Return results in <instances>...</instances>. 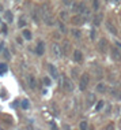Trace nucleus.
Wrapping results in <instances>:
<instances>
[{"label":"nucleus","mask_w":121,"mask_h":130,"mask_svg":"<svg viewBox=\"0 0 121 130\" xmlns=\"http://www.w3.org/2000/svg\"><path fill=\"white\" fill-rule=\"evenodd\" d=\"M27 82H29V85H30V88H36V78H34L33 75H27Z\"/></svg>","instance_id":"obj_17"},{"label":"nucleus","mask_w":121,"mask_h":130,"mask_svg":"<svg viewBox=\"0 0 121 130\" xmlns=\"http://www.w3.org/2000/svg\"><path fill=\"white\" fill-rule=\"evenodd\" d=\"M4 18H6L7 22H10V23H11V22H12V19H14L12 12H11V11H6V12H4Z\"/></svg>","instance_id":"obj_18"},{"label":"nucleus","mask_w":121,"mask_h":130,"mask_svg":"<svg viewBox=\"0 0 121 130\" xmlns=\"http://www.w3.org/2000/svg\"><path fill=\"white\" fill-rule=\"evenodd\" d=\"M86 101H87V103H86V105H87V107H91V105L94 104V101H95V94H94V93H88Z\"/></svg>","instance_id":"obj_11"},{"label":"nucleus","mask_w":121,"mask_h":130,"mask_svg":"<svg viewBox=\"0 0 121 130\" xmlns=\"http://www.w3.org/2000/svg\"><path fill=\"white\" fill-rule=\"evenodd\" d=\"M3 51V44H0V52Z\"/></svg>","instance_id":"obj_37"},{"label":"nucleus","mask_w":121,"mask_h":130,"mask_svg":"<svg viewBox=\"0 0 121 130\" xmlns=\"http://www.w3.org/2000/svg\"><path fill=\"white\" fill-rule=\"evenodd\" d=\"M20 105H22V108H25V110H26V108H29V101H27V100H23Z\"/></svg>","instance_id":"obj_27"},{"label":"nucleus","mask_w":121,"mask_h":130,"mask_svg":"<svg viewBox=\"0 0 121 130\" xmlns=\"http://www.w3.org/2000/svg\"><path fill=\"white\" fill-rule=\"evenodd\" d=\"M63 89L65 92H72L74 90V84L68 77H63Z\"/></svg>","instance_id":"obj_3"},{"label":"nucleus","mask_w":121,"mask_h":130,"mask_svg":"<svg viewBox=\"0 0 121 130\" xmlns=\"http://www.w3.org/2000/svg\"><path fill=\"white\" fill-rule=\"evenodd\" d=\"M0 11H3V7L2 6H0Z\"/></svg>","instance_id":"obj_38"},{"label":"nucleus","mask_w":121,"mask_h":130,"mask_svg":"<svg viewBox=\"0 0 121 130\" xmlns=\"http://www.w3.org/2000/svg\"><path fill=\"white\" fill-rule=\"evenodd\" d=\"M22 36L25 37V40H32L33 34H32V31H30L29 29H25V30L22 31Z\"/></svg>","instance_id":"obj_16"},{"label":"nucleus","mask_w":121,"mask_h":130,"mask_svg":"<svg viewBox=\"0 0 121 130\" xmlns=\"http://www.w3.org/2000/svg\"><path fill=\"white\" fill-rule=\"evenodd\" d=\"M106 29H108L112 34H114V36H117V29L114 27V25H113L112 22H106Z\"/></svg>","instance_id":"obj_13"},{"label":"nucleus","mask_w":121,"mask_h":130,"mask_svg":"<svg viewBox=\"0 0 121 130\" xmlns=\"http://www.w3.org/2000/svg\"><path fill=\"white\" fill-rule=\"evenodd\" d=\"M88 82H90V75L88 74H83L80 77V82H79V88H80V90H86Z\"/></svg>","instance_id":"obj_4"},{"label":"nucleus","mask_w":121,"mask_h":130,"mask_svg":"<svg viewBox=\"0 0 121 130\" xmlns=\"http://www.w3.org/2000/svg\"><path fill=\"white\" fill-rule=\"evenodd\" d=\"M72 22H74V25H83L86 22V18L80 14H75V17L72 18Z\"/></svg>","instance_id":"obj_6"},{"label":"nucleus","mask_w":121,"mask_h":130,"mask_svg":"<svg viewBox=\"0 0 121 130\" xmlns=\"http://www.w3.org/2000/svg\"><path fill=\"white\" fill-rule=\"evenodd\" d=\"M103 19V14H97V17L94 18V21H93V25H94V27H98L99 25H101Z\"/></svg>","instance_id":"obj_8"},{"label":"nucleus","mask_w":121,"mask_h":130,"mask_svg":"<svg viewBox=\"0 0 121 130\" xmlns=\"http://www.w3.org/2000/svg\"><path fill=\"white\" fill-rule=\"evenodd\" d=\"M95 38V29H93L91 30V40H94Z\"/></svg>","instance_id":"obj_32"},{"label":"nucleus","mask_w":121,"mask_h":130,"mask_svg":"<svg viewBox=\"0 0 121 130\" xmlns=\"http://www.w3.org/2000/svg\"><path fill=\"white\" fill-rule=\"evenodd\" d=\"M95 90L98 93H105L106 92V85L103 82H101V84H98V85L95 86Z\"/></svg>","instance_id":"obj_14"},{"label":"nucleus","mask_w":121,"mask_h":130,"mask_svg":"<svg viewBox=\"0 0 121 130\" xmlns=\"http://www.w3.org/2000/svg\"><path fill=\"white\" fill-rule=\"evenodd\" d=\"M112 2L114 3V4H120V3H121V0H112Z\"/></svg>","instance_id":"obj_36"},{"label":"nucleus","mask_w":121,"mask_h":130,"mask_svg":"<svg viewBox=\"0 0 121 130\" xmlns=\"http://www.w3.org/2000/svg\"><path fill=\"white\" fill-rule=\"evenodd\" d=\"M79 127H80L82 130H84V129H87V127H88V125H87V122H86V121H82V122H80V125H79Z\"/></svg>","instance_id":"obj_24"},{"label":"nucleus","mask_w":121,"mask_h":130,"mask_svg":"<svg viewBox=\"0 0 121 130\" xmlns=\"http://www.w3.org/2000/svg\"><path fill=\"white\" fill-rule=\"evenodd\" d=\"M112 56L114 60H121V52L118 51V48H113L112 50Z\"/></svg>","instance_id":"obj_12"},{"label":"nucleus","mask_w":121,"mask_h":130,"mask_svg":"<svg viewBox=\"0 0 121 130\" xmlns=\"http://www.w3.org/2000/svg\"><path fill=\"white\" fill-rule=\"evenodd\" d=\"M93 7H94V10L97 11L99 8V0H93Z\"/></svg>","instance_id":"obj_25"},{"label":"nucleus","mask_w":121,"mask_h":130,"mask_svg":"<svg viewBox=\"0 0 121 130\" xmlns=\"http://www.w3.org/2000/svg\"><path fill=\"white\" fill-rule=\"evenodd\" d=\"M41 18L48 26H53V22H54L53 14H52L48 4H42V7H41Z\"/></svg>","instance_id":"obj_1"},{"label":"nucleus","mask_w":121,"mask_h":130,"mask_svg":"<svg viewBox=\"0 0 121 130\" xmlns=\"http://www.w3.org/2000/svg\"><path fill=\"white\" fill-rule=\"evenodd\" d=\"M71 34H72V36H74L75 38H78V40L82 37V31L79 30V29H76V27H74V29L71 30Z\"/></svg>","instance_id":"obj_15"},{"label":"nucleus","mask_w":121,"mask_h":130,"mask_svg":"<svg viewBox=\"0 0 121 130\" xmlns=\"http://www.w3.org/2000/svg\"><path fill=\"white\" fill-rule=\"evenodd\" d=\"M60 30L63 31V33H65V31H67V30H65V26L63 25V23H60Z\"/></svg>","instance_id":"obj_31"},{"label":"nucleus","mask_w":121,"mask_h":130,"mask_svg":"<svg viewBox=\"0 0 121 130\" xmlns=\"http://www.w3.org/2000/svg\"><path fill=\"white\" fill-rule=\"evenodd\" d=\"M102 107H103V101H102V100H99V101H98V104H97V111H99Z\"/></svg>","instance_id":"obj_28"},{"label":"nucleus","mask_w":121,"mask_h":130,"mask_svg":"<svg viewBox=\"0 0 121 130\" xmlns=\"http://www.w3.org/2000/svg\"><path fill=\"white\" fill-rule=\"evenodd\" d=\"M26 26V19L25 17H22V18H19V27H25Z\"/></svg>","instance_id":"obj_22"},{"label":"nucleus","mask_w":121,"mask_h":130,"mask_svg":"<svg viewBox=\"0 0 121 130\" xmlns=\"http://www.w3.org/2000/svg\"><path fill=\"white\" fill-rule=\"evenodd\" d=\"M48 69H49L50 77H53V79H57V78H58V73H57V69L54 67L53 64H49V66H48Z\"/></svg>","instance_id":"obj_7"},{"label":"nucleus","mask_w":121,"mask_h":130,"mask_svg":"<svg viewBox=\"0 0 121 130\" xmlns=\"http://www.w3.org/2000/svg\"><path fill=\"white\" fill-rule=\"evenodd\" d=\"M116 45H117V48H120V50H121V43H120V41H116Z\"/></svg>","instance_id":"obj_35"},{"label":"nucleus","mask_w":121,"mask_h":130,"mask_svg":"<svg viewBox=\"0 0 121 130\" xmlns=\"http://www.w3.org/2000/svg\"><path fill=\"white\" fill-rule=\"evenodd\" d=\"M72 77H78V71H76V70H72Z\"/></svg>","instance_id":"obj_33"},{"label":"nucleus","mask_w":121,"mask_h":130,"mask_svg":"<svg viewBox=\"0 0 121 130\" xmlns=\"http://www.w3.org/2000/svg\"><path fill=\"white\" fill-rule=\"evenodd\" d=\"M72 56H74L72 59H74L75 62L80 63V62H82V58H83V54H82L79 50H75V51H74V55H72Z\"/></svg>","instance_id":"obj_9"},{"label":"nucleus","mask_w":121,"mask_h":130,"mask_svg":"<svg viewBox=\"0 0 121 130\" xmlns=\"http://www.w3.org/2000/svg\"><path fill=\"white\" fill-rule=\"evenodd\" d=\"M33 18L36 22H40V18H38V8H36L34 10V12H33Z\"/></svg>","instance_id":"obj_21"},{"label":"nucleus","mask_w":121,"mask_h":130,"mask_svg":"<svg viewBox=\"0 0 121 130\" xmlns=\"http://www.w3.org/2000/svg\"><path fill=\"white\" fill-rule=\"evenodd\" d=\"M7 71V64L6 63H0V73H4Z\"/></svg>","instance_id":"obj_26"},{"label":"nucleus","mask_w":121,"mask_h":130,"mask_svg":"<svg viewBox=\"0 0 121 130\" xmlns=\"http://www.w3.org/2000/svg\"><path fill=\"white\" fill-rule=\"evenodd\" d=\"M108 47H109L108 40H106V38H101L99 43H98V50L101 51L102 54H106V52H108Z\"/></svg>","instance_id":"obj_5"},{"label":"nucleus","mask_w":121,"mask_h":130,"mask_svg":"<svg viewBox=\"0 0 121 130\" xmlns=\"http://www.w3.org/2000/svg\"><path fill=\"white\" fill-rule=\"evenodd\" d=\"M63 3H64V4H71V0H63Z\"/></svg>","instance_id":"obj_34"},{"label":"nucleus","mask_w":121,"mask_h":130,"mask_svg":"<svg viewBox=\"0 0 121 130\" xmlns=\"http://www.w3.org/2000/svg\"><path fill=\"white\" fill-rule=\"evenodd\" d=\"M50 51H52V56H53V59H60L61 58V54H63V50H61V47L56 43L52 44L50 47Z\"/></svg>","instance_id":"obj_2"},{"label":"nucleus","mask_w":121,"mask_h":130,"mask_svg":"<svg viewBox=\"0 0 121 130\" xmlns=\"http://www.w3.org/2000/svg\"><path fill=\"white\" fill-rule=\"evenodd\" d=\"M44 84H45V85H50V78H49V77H45V78H44Z\"/></svg>","instance_id":"obj_29"},{"label":"nucleus","mask_w":121,"mask_h":130,"mask_svg":"<svg viewBox=\"0 0 121 130\" xmlns=\"http://www.w3.org/2000/svg\"><path fill=\"white\" fill-rule=\"evenodd\" d=\"M36 52H37V55H40V56H41V55H44V52H45V44L42 43V41H38Z\"/></svg>","instance_id":"obj_10"},{"label":"nucleus","mask_w":121,"mask_h":130,"mask_svg":"<svg viewBox=\"0 0 121 130\" xmlns=\"http://www.w3.org/2000/svg\"><path fill=\"white\" fill-rule=\"evenodd\" d=\"M3 54H4V56H6V59H10V52L7 51V50H4V51H3Z\"/></svg>","instance_id":"obj_30"},{"label":"nucleus","mask_w":121,"mask_h":130,"mask_svg":"<svg viewBox=\"0 0 121 130\" xmlns=\"http://www.w3.org/2000/svg\"><path fill=\"white\" fill-rule=\"evenodd\" d=\"M112 94L116 97L117 100H121V89H113L112 90Z\"/></svg>","instance_id":"obj_19"},{"label":"nucleus","mask_w":121,"mask_h":130,"mask_svg":"<svg viewBox=\"0 0 121 130\" xmlns=\"http://www.w3.org/2000/svg\"><path fill=\"white\" fill-rule=\"evenodd\" d=\"M61 50H63V52H64V54H67V52L70 51V43H68L67 40L64 41V44H63V48H61Z\"/></svg>","instance_id":"obj_20"},{"label":"nucleus","mask_w":121,"mask_h":130,"mask_svg":"<svg viewBox=\"0 0 121 130\" xmlns=\"http://www.w3.org/2000/svg\"><path fill=\"white\" fill-rule=\"evenodd\" d=\"M60 18L64 19V21H67V19H68V12H67V11H61V12H60Z\"/></svg>","instance_id":"obj_23"}]
</instances>
